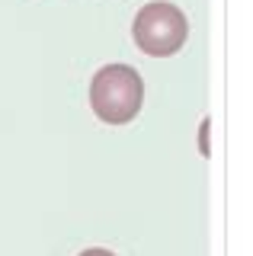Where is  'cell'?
<instances>
[{"mask_svg":"<svg viewBox=\"0 0 253 256\" xmlns=\"http://www.w3.org/2000/svg\"><path fill=\"white\" fill-rule=\"evenodd\" d=\"M144 102V80L128 64H106L93 74L90 106L106 125H125L141 112Z\"/></svg>","mask_w":253,"mask_h":256,"instance_id":"1","label":"cell"},{"mask_svg":"<svg viewBox=\"0 0 253 256\" xmlns=\"http://www.w3.org/2000/svg\"><path fill=\"white\" fill-rule=\"evenodd\" d=\"M132 36H135V45L144 54H151V58H170L189 38L186 13L180 6L167 4V0H151V4H144L135 13Z\"/></svg>","mask_w":253,"mask_h":256,"instance_id":"2","label":"cell"},{"mask_svg":"<svg viewBox=\"0 0 253 256\" xmlns=\"http://www.w3.org/2000/svg\"><path fill=\"white\" fill-rule=\"evenodd\" d=\"M80 256H116L112 250H102V246H90V250H84Z\"/></svg>","mask_w":253,"mask_h":256,"instance_id":"3","label":"cell"}]
</instances>
